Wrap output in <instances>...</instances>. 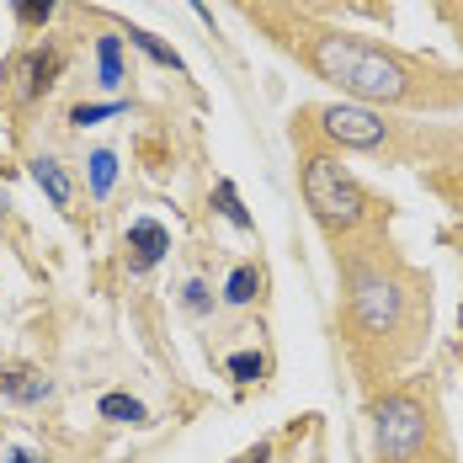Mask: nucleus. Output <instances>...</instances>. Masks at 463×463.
Here are the masks:
<instances>
[{
  "instance_id": "f257e3e1",
  "label": "nucleus",
  "mask_w": 463,
  "mask_h": 463,
  "mask_svg": "<svg viewBox=\"0 0 463 463\" xmlns=\"http://www.w3.org/2000/svg\"><path fill=\"white\" fill-rule=\"evenodd\" d=\"M309 64H315L320 80L341 86L363 107H373V101H405V91H411L405 64L389 59L383 48L357 43V38H320V43L309 48Z\"/></svg>"
},
{
  "instance_id": "f03ea898",
  "label": "nucleus",
  "mask_w": 463,
  "mask_h": 463,
  "mask_svg": "<svg viewBox=\"0 0 463 463\" xmlns=\"http://www.w3.org/2000/svg\"><path fill=\"white\" fill-rule=\"evenodd\" d=\"M304 203L315 208V219H320L325 230H357L363 213H368L363 186L352 182L330 155H309L304 160Z\"/></svg>"
},
{
  "instance_id": "7ed1b4c3",
  "label": "nucleus",
  "mask_w": 463,
  "mask_h": 463,
  "mask_svg": "<svg viewBox=\"0 0 463 463\" xmlns=\"http://www.w3.org/2000/svg\"><path fill=\"white\" fill-rule=\"evenodd\" d=\"M373 442H378V458L383 463H411L426 448V411L411 394H389L378 411H373Z\"/></svg>"
},
{
  "instance_id": "20e7f679",
  "label": "nucleus",
  "mask_w": 463,
  "mask_h": 463,
  "mask_svg": "<svg viewBox=\"0 0 463 463\" xmlns=\"http://www.w3.org/2000/svg\"><path fill=\"white\" fill-rule=\"evenodd\" d=\"M400 309H405V293H400L394 278H383V272H357L352 278V315L368 335H389L400 325Z\"/></svg>"
},
{
  "instance_id": "39448f33",
  "label": "nucleus",
  "mask_w": 463,
  "mask_h": 463,
  "mask_svg": "<svg viewBox=\"0 0 463 463\" xmlns=\"http://www.w3.org/2000/svg\"><path fill=\"white\" fill-rule=\"evenodd\" d=\"M320 128H325V139L346 144V149H378L389 139V123L373 107H363V101H330V107H320Z\"/></svg>"
},
{
  "instance_id": "423d86ee",
  "label": "nucleus",
  "mask_w": 463,
  "mask_h": 463,
  "mask_svg": "<svg viewBox=\"0 0 463 463\" xmlns=\"http://www.w3.org/2000/svg\"><path fill=\"white\" fill-rule=\"evenodd\" d=\"M59 70H64V53L59 48H33L22 59V70H16V101H38L43 91H53Z\"/></svg>"
},
{
  "instance_id": "0eeeda50",
  "label": "nucleus",
  "mask_w": 463,
  "mask_h": 463,
  "mask_svg": "<svg viewBox=\"0 0 463 463\" xmlns=\"http://www.w3.org/2000/svg\"><path fill=\"white\" fill-rule=\"evenodd\" d=\"M128 250H134V272H149L155 261H165L171 230L155 224V219H134V224H128Z\"/></svg>"
},
{
  "instance_id": "6e6552de",
  "label": "nucleus",
  "mask_w": 463,
  "mask_h": 463,
  "mask_svg": "<svg viewBox=\"0 0 463 463\" xmlns=\"http://www.w3.org/2000/svg\"><path fill=\"white\" fill-rule=\"evenodd\" d=\"M0 394H5V400H22V405H43L48 394H53V383H48L43 373H27V368L0 363Z\"/></svg>"
},
{
  "instance_id": "1a4fd4ad",
  "label": "nucleus",
  "mask_w": 463,
  "mask_h": 463,
  "mask_svg": "<svg viewBox=\"0 0 463 463\" xmlns=\"http://www.w3.org/2000/svg\"><path fill=\"white\" fill-rule=\"evenodd\" d=\"M33 182H38V192H43L53 208H70V203H75V182H70V171H64L53 155H38V160H33Z\"/></svg>"
},
{
  "instance_id": "9d476101",
  "label": "nucleus",
  "mask_w": 463,
  "mask_h": 463,
  "mask_svg": "<svg viewBox=\"0 0 463 463\" xmlns=\"http://www.w3.org/2000/svg\"><path fill=\"white\" fill-rule=\"evenodd\" d=\"M128 75H123V33H101L96 38V86L101 91H118Z\"/></svg>"
},
{
  "instance_id": "9b49d317",
  "label": "nucleus",
  "mask_w": 463,
  "mask_h": 463,
  "mask_svg": "<svg viewBox=\"0 0 463 463\" xmlns=\"http://www.w3.org/2000/svg\"><path fill=\"white\" fill-rule=\"evenodd\" d=\"M256 298H261V272H256L250 261H240L230 278H224V304H230V309H245V304H256Z\"/></svg>"
},
{
  "instance_id": "f8f14e48",
  "label": "nucleus",
  "mask_w": 463,
  "mask_h": 463,
  "mask_svg": "<svg viewBox=\"0 0 463 463\" xmlns=\"http://www.w3.org/2000/svg\"><path fill=\"white\" fill-rule=\"evenodd\" d=\"M96 411H101V420H123V426H144V420H149V411H144V400H134V394H123V389L101 394V400H96Z\"/></svg>"
},
{
  "instance_id": "ddd939ff",
  "label": "nucleus",
  "mask_w": 463,
  "mask_h": 463,
  "mask_svg": "<svg viewBox=\"0 0 463 463\" xmlns=\"http://www.w3.org/2000/svg\"><path fill=\"white\" fill-rule=\"evenodd\" d=\"M128 43L139 48L144 59H155L160 70H176V75L186 70V64H182V53H176V48L165 43V38H155V33H144V27H128Z\"/></svg>"
},
{
  "instance_id": "4468645a",
  "label": "nucleus",
  "mask_w": 463,
  "mask_h": 463,
  "mask_svg": "<svg viewBox=\"0 0 463 463\" xmlns=\"http://www.w3.org/2000/svg\"><path fill=\"white\" fill-rule=\"evenodd\" d=\"M123 112H128V101H80V107H70V123L75 128H91V123L123 118Z\"/></svg>"
},
{
  "instance_id": "2eb2a0df",
  "label": "nucleus",
  "mask_w": 463,
  "mask_h": 463,
  "mask_svg": "<svg viewBox=\"0 0 463 463\" xmlns=\"http://www.w3.org/2000/svg\"><path fill=\"white\" fill-rule=\"evenodd\" d=\"M86 171H91V197H107L112 182H118V155L112 149H96L91 160H86Z\"/></svg>"
},
{
  "instance_id": "dca6fc26",
  "label": "nucleus",
  "mask_w": 463,
  "mask_h": 463,
  "mask_svg": "<svg viewBox=\"0 0 463 463\" xmlns=\"http://www.w3.org/2000/svg\"><path fill=\"white\" fill-rule=\"evenodd\" d=\"M224 368H230L234 383H261V378H267V357H261V352H230Z\"/></svg>"
},
{
  "instance_id": "f3484780",
  "label": "nucleus",
  "mask_w": 463,
  "mask_h": 463,
  "mask_svg": "<svg viewBox=\"0 0 463 463\" xmlns=\"http://www.w3.org/2000/svg\"><path fill=\"white\" fill-rule=\"evenodd\" d=\"M213 197H219V213L230 219L234 230H256V219L245 213V203H240V192H234V182H219V192H213Z\"/></svg>"
},
{
  "instance_id": "a211bd4d",
  "label": "nucleus",
  "mask_w": 463,
  "mask_h": 463,
  "mask_svg": "<svg viewBox=\"0 0 463 463\" xmlns=\"http://www.w3.org/2000/svg\"><path fill=\"white\" fill-rule=\"evenodd\" d=\"M53 5H59V0H11V11H16L22 27H43L48 16H53Z\"/></svg>"
},
{
  "instance_id": "6ab92c4d",
  "label": "nucleus",
  "mask_w": 463,
  "mask_h": 463,
  "mask_svg": "<svg viewBox=\"0 0 463 463\" xmlns=\"http://www.w3.org/2000/svg\"><path fill=\"white\" fill-rule=\"evenodd\" d=\"M182 304L192 309V315H208V309H213V293H208V282L192 278V282L182 288Z\"/></svg>"
},
{
  "instance_id": "aec40b11",
  "label": "nucleus",
  "mask_w": 463,
  "mask_h": 463,
  "mask_svg": "<svg viewBox=\"0 0 463 463\" xmlns=\"http://www.w3.org/2000/svg\"><path fill=\"white\" fill-rule=\"evenodd\" d=\"M240 463H272V448H267V442H256L250 453H240Z\"/></svg>"
},
{
  "instance_id": "412c9836",
  "label": "nucleus",
  "mask_w": 463,
  "mask_h": 463,
  "mask_svg": "<svg viewBox=\"0 0 463 463\" xmlns=\"http://www.w3.org/2000/svg\"><path fill=\"white\" fill-rule=\"evenodd\" d=\"M5 463H48L43 453H33V448H16V453H5Z\"/></svg>"
}]
</instances>
